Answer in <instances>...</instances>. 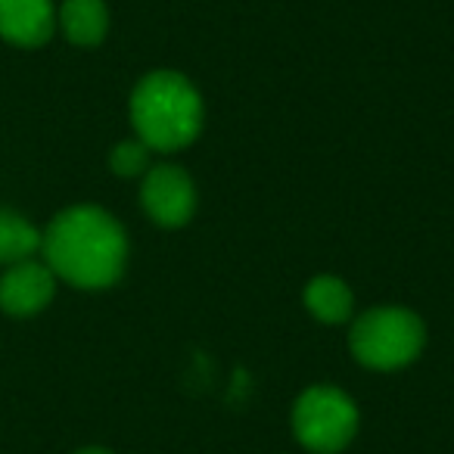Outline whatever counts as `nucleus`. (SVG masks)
Here are the masks:
<instances>
[{
  "instance_id": "12",
  "label": "nucleus",
  "mask_w": 454,
  "mask_h": 454,
  "mask_svg": "<svg viewBox=\"0 0 454 454\" xmlns=\"http://www.w3.org/2000/svg\"><path fill=\"white\" fill-rule=\"evenodd\" d=\"M75 454H113L109 448H100V445H88V448H78Z\"/></svg>"
},
{
  "instance_id": "1",
  "label": "nucleus",
  "mask_w": 454,
  "mask_h": 454,
  "mask_svg": "<svg viewBox=\"0 0 454 454\" xmlns=\"http://www.w3.org/2000/svg\"><path fill=\"white\" fill-rule=\"evenodd\" d=\"M41 255L57 280L78 290L119 284L128 265V234L100 206H69L41 231Z\"/></svg>"
},
{
  "instance_id": "6",
  "label": "nucleus",
  "mask_w": 454,
  "mask_h": 454,
  "mask_svg": "<svg viewBox=\"0 0 454 454\" xmlns=\"http://www.w3.org/2000/svg\"><path fill=\"white\" fill-rule=\"evenodd\" d=\"M53 293L57 274L47 268V262L26 259L10 265L0 278V309L13 317H32L53 302Z\"/></svg>"
},
{
  "instance_id": "2",
  "label": "nucleus",
  "mask_w": 454,
  "mask_h": 454,
  "mask_svg": "<svg viewBox=\"0 0 454 454\" xmlns=\"http://www.w3.org/2000/svg\"><path fill=\"white\" fill-rule=\"evenodd\" d=\"M134 137L153 153H177L202 131V97L187 75L171 69L146 72L128 100Z\"/></svg>"
},
{
  "instance_id": "5",
  "label": "nucleus",
  "mask_w": 454,
  "mask_h": 454,
  "mask_svg": "<svg viewBox=\"0 0 454 454\" xmlns=\"http://www.w3.org/2000/svg\"><path fill=\"white\" fill-rule=\"evenodd\" d=\"M196 202H200L196 184L181 165H150V171L140 177V206L146 218L165 231H177L187 224L196 212Z\"/></svg>"
},
{
  "instance_id": "3",
  "label": "nucleus",
  "mask_w": 454,
  "mask_h": 454,
  "mask_svg": "<svg viewBox=\"0 0 454 454\" xmlns=\"http://www.w3.org/2000/svg\"><path fill=\"white\" fill-rule=\"evenodd\" d=\"M427 346V327L411 309L377 305L348 321V352L371 371H402Z\"/></svg>"
},
{
  "instance_id": "8",
  "label": "nucleus",
  "mask_w": 454,
  "mask_h": 454,
  "mask_svg": "<svg viewBox=\"0 0 454 454\" xmlns=\"http://www.w3.org/2000/svg\"><path fill=\"white\" fill-rule=\"evenodd\" d=\"M57 26L75 47H97L109 32V10L103 0H63Z\"/></svg>"
},
{
  "instance_id": "4",
  "label": "nucleus",
  "mask_w": 454,
  "mask_h": 454,
  "mask_svg": "<svg viewBox=\"0 0 454 454\" xmlns=\"http://www.w3.org/2000/svg\"><path fill=\"white\" fill-rule=\"evenodd\" d=\"M358 404L336 386H309L293 404V435L311 454H340L358 433Z\"/></svg>"
},
{
  "instance_id": "11",
  "label": "nucleus",
  "mask_w": 454,
  "mask_h": 454,
  "mask_svg": "<svg viewBox=\"0 0 454 454\" xmlns=\"http://www.w3.org/2000/svg\"><path fill=\"white\" fill-rule=\"evenodd\" d=\"M150 156H153V150L144 140H137V137L121 140V144H115L113 153H109V168L119 177H144L153 165Z\"/></svg>"
},
{
  "instance_id": "7",
  "label": "nucleus",
  "mask_w": 454,
  "mask_h": 454,
  "mask_svg": "<svg viewBox=\"0 0 454 454\" xmlns=\"http://www.w3.org/2000/svg\"><path fill=\"white\" fill-rule=\"evenodd\" d=\"M57 32L53 0H0V38L16 47L47 44Z\"/></svg>"
},
{
  "instance_id": "9",
  "label": "nucleus",
  "mask_w": 454,
  "mask_h": 454,
  "mask_svg": "<svg viewBox=\"0 0 454 454\" xmlns=\"http://www.w3.org/2000/svg\"><path fill=\"white\" fill-rule=\"evenodd\" d=\"M302 302L321 324H348L355 317L352 286L336 274H317L305 284Z\"/></svg>"
},
{
  "instance_id": "10",
  "label": "nucleus",
  "mask_w": 454,
  "mask_h": 454,
  "mask_svg": "<svg viewBox=\"0 0 454 454\" xmlns=\"http://www.w3.org/2000/svg\"><path fill=\"white\" fill-rule=\"evenodd\" d=\"M41 253V227L22 212L0 208V265H20Z\"/></svg>"
}]
</instances>
